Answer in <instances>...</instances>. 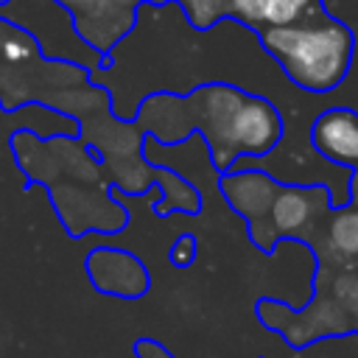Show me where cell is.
I'll return each instance as SVG.
<instances>
[{
    "instance_id": "obj_1",
    "label": "cell",
    "mask_w": 358,
    "mask_h": 358,
    "mask_svg": "<svg viewBox=\"0 0 358 358\" xmlns=\"http://www.w3.org/2000/svg\"><path fill=\"white\" fill-rule=\"evenodd\" d=\"M134 123L162 145L199 134L218 173L232 171L243 157L271 154L285 134L282 115L268 98L227 81L199 84L187 95L157 92L145 98Z\"/></svg>"
},
{
    "instance_id": "obj_2",
    "label": "cell",
    "mask_w": 358,
    "mask_h": 358,
    "mask_svg": "<svg viewBox=\"0 0 358 358\" xmlns=\"http://www.w3.org/2000/svg\"><path fill=\"white\" fill-rule=\"evenodd\" d=\"M263 50L308 92H330L344 84L355 56V34L324 6L305 20L257 34Z\"/></svg>"
},
{
    "instance_id": "obj_3",
    "label": "cell",
    "mask_w": 358,
    "mask_h": 358,
    "mask_svg": "<svg viewBox=\"0 0 358 358\" xmlns=\"http://www.w3.org/2000/svg\"><path fill=\"white\" fill-rule=\"evenodd\" d=\"M333 210L327 185H277L263 215L249 227V241L271 255L280 241H308Z\"/></svg>"
},
{
    "instance_id": "obj_4",
    "label": "cell",
    "mask_w": 358,
    "mask_h": 358,
    "mask_svg": "<svg viewBox=\"0 0 358 358\" xmlns=\"http://www.w3.org/2000/svg\"><path fill=\"white\" fill-rule=\"evenodd\" d=\"M196 31H207L221 20H235L249 31L260 34L268 28H285L316 8L324 0H176Z\"/></svg>"
},
{
    "instance_id": "obj_5",
    "label": "cell",
    "mask_w": 358,
    "mask_h": 358,
    "mask_svg": "<svg viewBox=\"0 0 358 358\" xmlns=\"http://www.w3.org/2000/svg\"><path fill=\"white\" fill-rule=\"evenodd\" d=\"M50 201L73 238L87 232H117L129 224V213L103 185H50Z\"/></svg>"
},
{
    "instance_id": "obj_6",
    "label": "cell",
    "mask_w": 358,
    "mask_h": 358,
    "mask_svg": "<svg viewBox=\"0 0 358 358\" xmlns=\"http://www.w3.org/2000/svg\"><path fill=\"white\" fill-rule=\"evenodd\" d=\"M87 277L95 291L115 299H140L151 288V274L145 263L115 246H95L84 260Z\"/></svg>"
},
{
    "instance_id": "obj_7",
    "label": "cell",
    "mask_w": 358,
    "mask_h": 358,
    "mask_svg": "<svg viewBox=\"0 0 358 358\" xmlns=\"http://www.w3.org/2000/svg\"><path fill=\"white\" fill-rule=\"evenodd\" d=\"M310 145L327 162L338 168H358V112L350 106H333L316 115L310 123Z\"/></svg>"
},
{
    "instance_id": "obj_8",
    "label": "cell",
    "mask_w": 358,
    "mask_h": 358,
    "mask_svg": "<svg viewBox=\"0 0 358 358\" xmlns=\"http://www.w3.org/2000/svg\"><path fill=\"white\" fill-rule=\"evenodd\" d=\"M277 185H280L277 179H271L266 171H257V168H232V171L221 173V179H218L221 196L246 224H252L263 215Z\"/></svg>"
},
{
    "instance_id": "obj_9",
    "label": "cell",
    "mask_w": 358,
    "mask_h": 358,
    "mask_svg": "<svg viewBox=\"0 0 358 358\" xmlns=\"http://www.w3.org/2000/svg\"><path fill=\"white\" fill-rule=\"evenodd\" d=\"M73 25H76V34L81 36V42L103 59L134 28V11H126V8L112 6L109 0H101L95 8L76 14Z\"/></svg>"
},
{
    "instance_id": "obj_10",
    "label": "cell",
    "mask_w": 358,
    "mask_h": 358,
    "mask_svg": "<svg viewBox=\"0 0 358 358\" xmlns=\"http://www.w3.org/2000/svg\"><path fill=\"white\" fill-rule=\"evenodd\" d=\"M316 235L324 241V252H322L319 260L330 257V260H338L347 268L358 266V210L355 207H350V204L333 207L324 215V221H322Z\"/></svg>"
},
{
    "instance_id": "obj_11",
    "label": "cell",
    "mask_w": 358,
    "mask_h": 358,
    "mask_svg": "<svg viewBox=\"0 0 358 358\" xmlns=\"http://www.w3.org/2000/svg\"><path fill=\"white\" fill-rule=\"evenodd\" d=\"M154 185L159 187V201H154L157 215H171V213L196 215L204 204L199 187L193 182H187L179 171H171L165 165H154Z\"/></svg>"
},
{
    "instance_id": "obj_12",
    "label": "cell",
    "mask_w": 358,
    "mask_h": 358,
    "mask_svg": "<svg viewBox=\"0 0 358 358\" xmlns=\"http://www.w3.org/2000/svg\"><path fill=\"white\" fill-rule=\"evenodd\" d=\"M45 59L39 42L14 20L0 17V67H28Z\"/></svg>"
},
{
    "instance_id": "obj_13",
    "label": "cell",
    "mask_w": 358,
    "mask_h": 358,
    "mask_svg": "<svg viewBox=\"0 0 358 358\" xmlns=\"http://www.w3.org/2000/svg\"><path fill=\"white\" fill-rule=\"evenodd\" d=\"M196 255H199V241H196V235H190V232H182V235L171 243V252H168V257H171V263H173L176 268H187V266L196 260Z\"/></svg>"
},
{
    "instance_id": "obj_14",
    "label": "cell",
    "mask_w": 358,
    "mask_h": 358,
    "mask_svg": "<svg viewBox=\"0 0 358 358\" xmlns=\"http://www.w3.org/2000/svg\"><path fill=\"white\" fill-rule=\"evenodd\" d=\"M131 350H134V355L137 358H176L162 341H157V338H137L134 344H131Z\"/></svg>"
},
{
    "instance_id": "obj_15",
    "label": "cell",
    "mask_w": 358,
    "mask_h": 358,
    "mask_svg": "<svg viewBox=\"0 0 358 358\" xmlns=\"http://www.w3.org/2000/svg\"><path fill=\"white\" fill-rule=\"evenodd\" d=\"M350 207L358 210V168L350 171Z\"/></svg>"
},
{
    "instance_id": "obj_16",
    "label": "cell",
    "mask_w": 358,
    "mask_h": 358,
    "mask_svg": "<svg viewBox=\"0 0 358 358\" xmlns=\"http://www.w3.org/2000/svg\"><path fill=\"white\" fill-rule=\"evenodd\" d=\"M109 3L117 6V8H126V11H137V6L145 3V0H109Z\"/></svg>"
},
{
    "instance_id": "obj_17",
    "label": "cell",
    "mask_w": 358,
    "mask_h": 358,
    "mask_svg": "<svg viewBox=\"0 0 358 358\" xmlns=\"http://www.w3.org/2000/svg\"><path fill=\"white\" fill-rule=\"evenodd\" d=\"M145 3H154V6H165L168 0H145Z\"/></svg>"
},
{
    "instance_id": "obj_18",
    "label": "cell",
    "mask_w": 358,
    "mask_h": 358,
    "mask_svg": "<svg viewBox=\"0 0 358 358\" xmlns=\"http://www.w3.org/2000/svg\"><path fill=\"white\" fill-rule=\"evenodd\" d=\"M8 3H11V0H0V6H8Z\"/></svg>"
}]
</instances>
